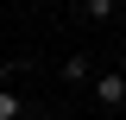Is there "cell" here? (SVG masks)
I'll list each match as a JSON object with an SVG mask.
<instances>
[{
  "label": "cell",
  "mask_w": 126,
  "mask_h": 120,
  "mask_svg": "<svg viewBox=\"0 0 126 120\" xmlns=\"http://www.w3.org/2000/svg\"><path fill=\"white\" fill-rule=\"evenodd\" d=\"M19 120H32V114H19Z\"/></svg>",
  "instance_id": "6"
},
{
  "label": "cell",
  "mask_w": 126,
  "mask_h": 120,
  "mask_svg": "<svg viewBox=\"0 0 126 120\" xmlns=\"http://www.w3.org/2000/svg\"><path fill=\"white\" fill-rule=\"evenodd\" d=\"M6 76H13V63H6V57H0V82H6Z\"/></svg>",
  "instance_id": "5"
},
{
  "label": "cell",
  "mask_w": 126,
  "mask_h": 120,
  "mask_svg": "<svg viewBox=\"0 0 126 120\" xmlns=\"http://www.w3.org/2000/svg\"><path fill=\"white\" fill-rule=\"evenodd\" d=\"M88 89H94V107H126V70H101V76H88Z\"/></svg>",
  "instance_id": "1"
},
{
  "label": "cell",
  "mask_w": 126,
  "mask_h": 120,
  "mask_svg": "<svg viewBox=\"0 0 126 120\" xmlns=\"http://www.w3.org/2000/svg\"><path fill=\"white\" fill-rule=\"evenodd\" d=\"M82 13H88L94 25H107V19H113V0H82Z\"/></svg>",
  "instance_id": "4"
},
{
  "label": "cell",
  "mask_w": 126,
  "mask_h": 120,
  "mask_svg": "<svg viewBox=\"0 0 126 120\" xmlns=\"http://www.w3.org/2000/svg\"><path fill=\"white\" fill-rule=\"evenodd\" d=\"M19 114H25V95L19 89H0V120H19Z\"/></svg>",
  "instance_id": "2"
},
{
  "label": "cell",
  "mask_w": 126,
  "mask_h": 120,
  "mask_svg": "<svg viewBox=\"0 0 126 120\" xmlns=\"http://www.w3.org/2000/svg\"><path fill=\"white\" fill-rule=\"evenodd\" d=\"M63 82H88V57H82V51L63 57Z\"/></svg>",
  "instance_id": "3"
}]
</instances>
